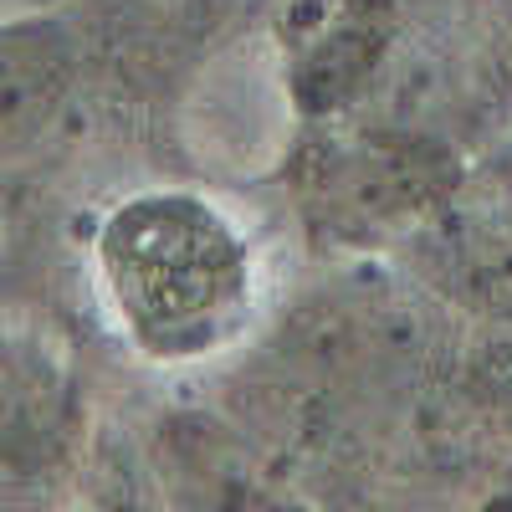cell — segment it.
<instances>
[{
    "mask_svg": "<svg viewBox=\"0 0 512 512\" xmlns=\"http://www.w3.org/2000/svg\"><path fill=\"white\" fill-rule=\"evenodd\" d=\"M456 328L395 262H313L216 364L210 410L282 497L364 507L384 441Z\"/></svg>",
    "mask_w": 512,
    "mask_h": 512,
    "instance_id": "obj_1",
    "label": "cell"
},
{
    "mask_svg": "<svg viewBox=\"0 0 512 512\" xmlns=\"http://www.w3.org/2000/svg\"><path fill=\"white\" fill-rule=\"evenodd\" d=\"M98 303L149 369H210L262 323V251L231 205L190 180H149L98 210Z\"/></svg>",
    "mask_w": 512,
    "mask_h": 512,
    "instance_id": "obj_2",
    "label": "cell"
},
{
    "mask_svg": "<svg viewBox=\"0 0 512 512\" xmlns=\"http://www.w3.org/2000/svg\"><path fill=\"white\" fill-rule=\"evenodd\" d=\"M461 169L466 154L436 134L338 113L292 123L267 180L313 262H390L451 195Z\"/></svg>",
    "mask_w": 512,
    "mask_h": 512,
    "instance_id": "obj_3",
    "label": "cell"
},
{
    "mask_svg": "<svg viewBox=\"0 0 512 512\" xmlns=\"http://www.w3.org/2000/svg\"><path fill=\"white\" fill-rule=\"evenodd\" d=\"M354 113L461 154L512 134V0H405L395 47Z\"/></svg>",
    "mask_w": 512,
    "mask_h": 512,
    "instance_id": "obj_4",
    "label": "cell"
},
{
    "mask_svg": "<svg viewBox=\"0 0 512 512\" xmlns=\"http://www.w3.org/2000/svg\"><path fill=\"white\" fill-rule=\"evenodd\" d=\"M390 262L451 318L512 333V134L466 154L451 195Z\"/></svg>",
    "mask_w": 512,
    "mask_h": 512,
    "instance_id": "obj_5",
    "label": "cell"
},
{
    "mask_svg": "<svg viewBox=\"0 0 512 512\" xmlns=\"http://www.w3.org/2000/svg\"><path fill=\"white\" fill-rule=\"evenodd\" d=\"M400 16L405 0H277L267 41L292 123L354 113L395 47Z\"/></svg>",
    "mask_w": 512,
    "mask_h": 512,
    "instance_id": "obj_6",
    "label": "cell"
}]
</instances>
